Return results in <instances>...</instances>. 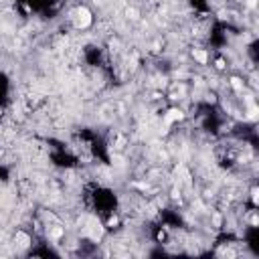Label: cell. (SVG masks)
I'll return each mask as SVG.
<instances>
[{"instance_id":"1","label":"cell","mask_w":259,"mask_h":259,"mask_svg":"<svg viewBox=\"0 0 259 259\" xmlns=\"http://www.w3.org/2000/svg\"><path fill=\"white\" fill-rule=\"evenodd\" d=\"M194 57H196L200 63H204V61H206V55H204V53H200V51H194Z\"/></svg>"}]
</instances>
